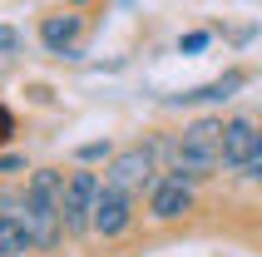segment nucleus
<instances>
[{"label": "nucleus", "mask_w": 262, "mask_h": 257, "mask_svg": "<svg viewBox=\"0 0 262 257\" xmlns=\"http://www.w3.org/2000/svg\"><path fill=\"white\" fill-rule=\"evenodd\" d=\"M213 168H223V119H198V124L183 128L173 173L178 178H208Z\"/></svg>", "instance_id": "1"}, {"label": "nucleus", "mask_w": 262, "mask_h": 257, "mask_svg": "<svg viewBox=\"0 0 262 257\" xmlns=\"http://www.w3.org/2000/svg\"><path fill=\"white\" fill-rule=\"evenodd\" d=\"M94 198H99V178L94 173H70L64 178V193H59L64 232H89L94 228Z\"/></svg>", "instance_id": "2"}, {"label": "nucleus", "mask_w": 262, "mask_h": 257, "mask_svg": "<svg viewBox=\"0 0 262 257\" xmlns=\"http://www.w3.org/2000/svg\"><path fill=\"white\" fill-rule=\"evenodd\" d=\"M129 218H134V193H124V188H114V183H99V198H94V232L119 238V232L129 228Z\"/></svg>", "instance_id": "3"}, {"label": "nucleus", "mask_w": 262, "mask_h": 257, "mask_svg": "<svg viewBox=\"0 0 262 257\" xmlns=\"http://www.w3.org/2000/svg\"><path fill=\"white\" fill-rule=\"evenodd\" d=\"M104 183L124 188V193H139L144 183H154V148H124V154L109 163Z\"/></svg>", "instance_id": "4"}, {"label": "nucleus", "mask_w": 262, "mask_h": 257, "mask_svg": "<svg viewBox=\"0 0 262 257\" xmlns=\"http://www.w3.org/2000/svg\"><path fill=\"white\" fill-rule=\"evenodd\" d=\"M193 208V193H188V178H154L148 183V213L159 218V223H173Z\"/></svg>", "instance_id": "5"}, {"label": "nucleus", "mask_w": 262, "mask_h": 257, "mask_svg": "<svg viewBox=\"0 0 262 257\" xmlns=\"http://www.w3.org/2000/svg\"><path fill=\"white\" fill-rule=\"evenodd\" d=\"M257 139H262L257 119H248V114L228 119V124H223V168H243L248 154L257 148Z\"/></svg>", "instance_id": "6"}, {"label": "nucleus", "mask_w": 262, "mask_h": 257, "mask_svg": "<svg viewBox=\"0 0 262 257\" xmlns=\"http://www.w3.org/2000/svg\"><path fill=\"white\" fill-rule=\"evenodd\" d=\"M35 247L25 213H0V257H25Z\"/></svg>", "instance_id": "7"}, {"label": "nucleus", "mask_w": 262, "mask_h": 257, "mask_svg": "<svg viewBox=\"0 0 262 257\" xmlns=\"http://www.w3.org/2000/svg\"><path fill=\"white\" fill-rule=\"evenodd\" d=\"M243 84H248V74H243V70H233V74H223V79H213V84H203V89L173 94V104H213V99H233Z\"/></svg>", "instance_id": "8"}, {"label": "nucleus", "mask_w": 262, "mask_h": 257, "mask_svg": "<svg viewBox=\"0 0 262 257\" xmlns=\"http://www.w3.org/2000/svg\"><path fill=\"white\" fill-rule=\"evenodd\" d=\"M74 35H79V15H50V20L40 25V40L50 45L55 55H64V50H70Z\"/></svg>", "instance_id": "9"}, {"label": "nucleus", "mask_w": 262, "mask_h": 257, "mask_svg": "<svg viewBox=\"0 0 262 257\" xmlns=\"http://www.w3.org/2000/svg\"><path fill=\"white\" fill-rule=\"evenodd\" d=\"M237 173H243V178H262V139H257V148L248 154V163H243Z\"/></svg>", "instance_id": "10"}, {"label": "nucleus", "mask_w": 262, "mask_h": 257, "mask_svg": "<svg viewBox=\"0 0 262 257\" xmlns=\"http://www.w3.org/2000/svg\"><path fill=\"white\" fill-rule=\"evenodd\" d=\"M208 45V30H193V35H183V40H178V50H183V55H193V50H203Z\"/></svg>", "instance_id": "11"}, {"label": "nucleus", "mask_w": 262, "mask_h": 257, "mask_svg": "<svg viewBox=\"0 0 262 257\" xmlns=\"http://www.w3.org/2000/svg\"><path fill=\"white\" fill-rule=\"evenodd\" d=\"M10 134H15V119H10V109H5V104H0V143L10 139Z\"/></svg>", "instance_id": "12"}, {"label": "nucleus", "mask_w": 262, "mask_h": 257, "mask_svg": "<svg viewBox=\"0 0 262 257\" xmlns=\"http://www.w3.org/2000/svg\"><path fill=\"white\" fill-rule=\"evenodd\" d=\"M79 158H109V143H84V148H79Z\"/></svg>", "instance_id": "13"}, {"label": "nucleus", "mask_w": 262, "mask_h": 257, "mask_svg": "<svg viewBox=\"0 0 262 257\" xmlns=\"http://www.w3.org/2000/svg\"><path fill=\"white\" fill-rule=\"evenodd\" d=\"M10 50H15V30L0 25V55H10Z\"/></svg>", "instance_id": "14"}]
</instances>
